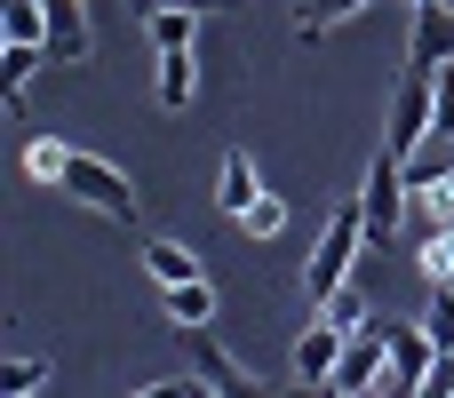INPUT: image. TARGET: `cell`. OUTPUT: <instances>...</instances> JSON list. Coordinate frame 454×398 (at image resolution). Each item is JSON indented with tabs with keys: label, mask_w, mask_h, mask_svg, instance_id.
<instances>
[{
	"label": "cell",
	"mask_w": 454,
	"mask_h": 398,
	"mask_svg": "<svg viewBox=\"0 0 454 398\" xmlns=\"http://www.w3.org/2000/svg\"><path fill=\"white\" fill-rule=\"evenodd\" d=\"M160 303H168V319H176V327H207V319H215V287H207V279L160 287Z\"/></svg>",
	"instance_id": "obj_16"
},
{
	"label": "cell",
	"mask_w": 454,
	"mask_h": 398,
	"mask_svg": "<svg viewBox=\"0 0 454 398\" xmlns=\"http://www.w3.org/2000/svg\"><path fill=\"white\" fill-rule=\"evenodd\" d=\"M359 255H367V207H359V199H343V207L319 223V247L303 255V295H311V311H319L335 287H351V279H359Z\"/></svg>",
	"instance_id": "obj_1"
},
{
	"label": "cell",
	"mask_w": 454,
	"mask_h": 398,
	"mask_svg": "<svg viewBox=\"0 0 454 398\" xmlns=\"http://www.w3.org/2000/svg\"><path fill=\"white\" fill-rule=\"evenodd\" d=\"M144 271H152L160 287H184V279H200V255H192L184 239H144Z\"/></svg>",
	"instance_id": "obj_14"
},
{
	"label": "cell",
	"mask_w": 454,
	"mask_h": 398,
	"mask_svg": "<svg viewBox=\"0 0 454 398\" xmlns=\"http://www.w3.org/2000/svg\"><path fill=\"white\" fill-rule=\"evenodd\" d=\"M255 191H263L255 152H239V144H231V152L215 160V207H223V215H247V207H255Z\"/></svg>",
	"instance_id": "obj_10"
},
{
	"label": "cell",
	"mask_w": 454,
	"mask_h": 398,
	"mask_svg": "<svg viewBox=\"0 0 454 398\" xmlns=\"http://www.w3.org/2000/svg\"><path fill=\"white\" fill-rule=\"evenodd\" d=\"M407 64H415V72H447V64H454V0H415Z\"/></svg>",
	"instance_id": "obj_7"
},
{
	"label": "cell",
	"mask_w": 454,
	"mask_h": 398,
	"mask_svg": "<svg viewBox=\"0 0 454 398\" xmlns=\"http://www.w3.org/2000/svg\"><path fill=\"white\" fill-rule=\"evenodd\" d=\"M319 319H335L343 335H367L375 319H367V279H351V287H335L327 303H319Z\"/></svg>",
	"instance_id": "obj_17"
},
{
	"label": "cell",
	"mask_w": 454,
	"mask_h": 398,
	"mask_svg": "<svg viewBox=\"0 0 454 398\" xmlns=\"http://www.w3.org/2000/svg\"><path fill=\"white\" fill-rule=\"evenodd\" d=\"M423 327H431V343H439V351H454V287L431 295V319H423Z\"/></svg>",
	"instance_id": "obj_25"
},
{
	"label": "cell",
	"mask_w": 454,
	"mask_h": 398,
	"mask_svg": "<svg viewBox=\"0 0 454 398\" xmlns=\"http://www.w3.org/2000/svg\"><path fill=\"white\" fill-rule=\"evenodd\" d=\"M24 168H32L40 183H64V168H72V144H64V136H32V144H24Z\"/></svg>",
	"instance_id": "obj_20"
},
{
	"label": "cell",
	"mask_w": 454,
	"mask_h": 398,
	"mask_svg": "<svg viewBox=\"0 0 454 398\" xmlns=\"http://www.w3.org/2000/svg\"><path fill=\"white\" fill-rule=\"evenodd\" d=\"M48 383H56L48 359H8V367H0V398H40Z\"/></svg>",
	"instance_id": "obj_19"
},
{
	"label": "cell",
	"mask_w": 454,
	"mask_h": 398,
	"mask_svg": "<svg viewBox=\"0 0 454 398\" xmlns=\"http://www.w3.org/2000/svg\"><path fill=\"white\" fill-rule=\"evenodd\" d=\"M152 88H160V112H192V96H200V64H192V48H160Z\"/></svg>",
	"instance_id": "obj_12"
},
{
	"label": "cell",
	"mask_w": 454,
	"mask_h": 398,
	"mask_svg": "<svg viewBox=\"0 0 454 398\" xmlns=\"http://www.w3.org/2000/svg\"><path fill=\"white\" fill-rule=\"evenodd\" d=\"M0 32H8V40L48 48V0H0Z\"/></svg>",
	"instance_id": "obj_18"
},
{
	"label": "cell",
	"mask_w": 454,
	"mask_h": 398,
	"mask_svg": "<svg viewBox=\"0 0 454 398\" xmlns=\"http://www.w3.org/2000/svg\"><path fill=\"white\" fill-rule=\"evenodd\" d=\"M407 160L391 152V144H375V160H367V183H359V207H367V247H391L399 239V223H407Z\"/></svg>",
	"instance_id": "obj_2"
},
{
	"label": "cell",
	"mask_w": 454,
	"mask_h": 398,
	"mask_svg": "<svg viewBox=\"0 0 454 398\" xmlns=\"http://www.w3.org/2000/svg\"><path fill=\"white\" fill-rule=\"evenodd\" d=\"M64 199H80L88 215L136 231V183H128L112 160H96V152H72V168H64Z\"/></svg>",
	"instance_id": "obj_3"
},
{
	"label": "cell",
	"mask_w": 454,
	"mask_h": 398,
	"mask_svg": "<svg viewBox=\"0 0 454 398\" xmlns=\"http://www.w3.org/2000/svg\"><path fill=\"white\" fill-rule=\"evenodd\" d=\"M327 391H343V398L391 391V343H383V327H367V335H351V343H343V359H335Z\"/></svg>",
	"instance_id": "obj_5"
},
{
	"label": "cell",
	"mask_w": 454,
	"mask_h": 398,
	"mask_svg": "<svg viewBox=\"0 0 454 398\" xmlns=\"http://www.w3.org/2000/svg\"><path fill=\"white\" fill-rule=\"evenodd\" d=\"M423 271H431V287L454 279V223H423Z\"/></svg>",
	"instance_id": "obj_21"
},
{
	"label": "cell",
	"mask_w": 454,
	"mask_h": 398,
	"mask_svg": "<svg viewBox=\"0 0 454 398\" xmlns=\"http://www.w3.org/2000/svg\"><path fill=\"white\" fill-rule=\"evenodd\" d=\"M343 343H351V335H343L335 319H311V327L295 335V351H287V359H295V383H327L335 359H343Z\"/></svg>",
	"instance_id": "obj_9"
},
{
	"label": "cell",
	"mask_w": 454,
	"mask_h": 398,
	"mask_svg": "<svg viewBox=\"0 0 454 398\" xmlns=\"http://www.w3.org/2000/svg\"><path fill=\"white\" fill-rule=\"evenodd\" d=\"M40 56H48V48H32V40H8V48H0V104H8V112H24V88H32V72H40Z\"/></svg>",
	"instance_id": "obj_13"
},
{
	"label": "cell",
	"mask_w": 454,
	"mask_h": 398,
	"mask_svg": "<svg viewBox=\"0 0 454 398\" xmlns=\"http://www.w3.org/2000/svg\"><path fill=\"white\" fill-rule=\"evenodd\" d=\"M383 343H391V391H431V367H439L431 327H383Z\"/></svg>",
	"instance_id": "obj_8"
},
{
	"label": "cell",
	"mask_w": 454,
	"mask_h": 398,
	"mask_svg": "<svg viewBox=\"0 0 454 398\" xmlns=\"http://www.w3.org/2000/svg\"><path fill=\"white\" fill-rule=\"evenodd\" d=\"M128 8H136V16H144V8H192V16H231L239 0H128Z\"/></svg>",
	"instance_id": "obj_26"
},
{
	"label": "cell",
	"mask_w": 454,
	"mask_h": 398,
	"mask_svg": "<svg viewBox=\"0 0 454 398\" xmlns=\"http://www.w3.org/2000/svg\"><path fill=\"white\" fill-rule=\"evenodd\" d=\"M431 136H439V72H415V64H407V80H399V96H391V136H383V144H391L399 160H415Z\"/></svg>",
	"instance_id": "obj_4"
},
{
	"label": "cell",
	"mask_w": 454,
	"mask_h": 398,
	"mask_svg": "<svg viewBox=\"0 0 454 398\" xmlns=\"http://www.w3.org/2000/svg\"><path fill=\"white\" fill-rule=\"evenodd\" d=\"M415 207H423V223H454V168L431 183V191H415Z\"/></svg>",
	"instance_id": "obj_24"
},
{
	"label": "cell",
	"mask_w": 454,
	"mask_h": 398,
	"mask_svg": "<svg viewBox=\"0 0 454 398\" xmlns=\"http://www.w3.org/2000/svg\"><path fill=\"white\" fill-rule=\"evenodd\" d=\"M447 287H454V279H447Z\"/></svg>",
	"instance_id": "obj_28"
},
{
	"label": "cell",
	"mask_w": 454,
	"mask_h": 398,
	"mask_svg": "<svg viewBox=\"0 0 454 398\" xmlns=\"http://www.w3.org/2000/svg\"><path fill=\"white\" fill-rule=\"evenodd\" d=\"M184 351H192V375H200L215 398H255V375L215 343V327H184Z\"/></svg>",
	"instance_id": "obj_6"
},
{
	"label": "cell",
	"mask_w": 454,
	"mask_h": 398,
	"mask_svg": "<svg viewBox=\"0 0 454 398\" xmlns=\"http://www.w3.org/2000/svg\"><path fill=\"white\" fill-rule=\"evenodd\" d=\"M439 136H454V64L439 72Z\"/></svg>",
	"instance_id": "obj_27"
},
{
	"label": "cell",
	"mask_w": 454,
	"mask_h": 398,
	"mask_svg": "<svg viewBox=\"0 0 454 398\" xmlns=\"http://www.w3.org/2000/svg\"><path fill=\"white\" fill-rule=\"evenodd\" d=\"M359 8H375V0H295V40H327V32L351 24Z\"/></svg>",
	"instance_id": "obj_15"
},
{
	"label": "cell",
	"mask_w": 454,
	"mask_h": 398,
	"mask_svg": "<svg viewBox=\"0 0 454 398\" xmlns=\"http://www.w3.org/2000/svg\"><path fill=\"white\" fill-rule=\"evenodd\" d=\"M88 0H48V56L56 64H88Z\"/></svg>",
	"instance_id": "obj_11"
},
{
	"label": "cell",
	"mask_w": 454,
	"mask_h": 398,
	"mask_svg": "<svg viewBox=\"0 0 454 398\" xmlns=\"http://www.w3.org/2000/svg\"><path fill=\"white\" fill-rule=\"evenodd\" d=\"M152 48H192V8H144Z\"/></svg>",
	"instance_id": "obj_22"
},
{
	"label": "cell",
	"mask_w": 454,
	"mask_h": 398,
	"mask_svg": "<svg viewBox=\"0 0 454 398\" xmlns=\"http://www.w3.org/2000/svg\"><path fill=\"white\" fill-rule=\"evenodd\" d=\"M239 231H247V239H279V231H287V199H279V191H255V207L239 215Z\"/></svg>",
	"instance_id": "obj_23"
}]
</instances>
